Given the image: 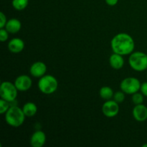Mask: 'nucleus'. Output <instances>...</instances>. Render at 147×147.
<instances>
[{
    "label": "nucleus",
    "mask_w": 147,
    "mask_h": 147,
    "mask_svg": "<svg viewBox=\"0 0 147 147\" xmlns=\"http://www.w3.org/2000/svg\"><path fill=\"white\" fill-rule=\"evenodd\" d=\"M111 47L114 53L121 55H131L134 50V40L126 33H119L112 38Z\"/></svg>",
    "instance_id": "obj_1"
},
{
    "label": "nucleus",
    "mask_w": 147,
    "mask_h": 147,
    "mask_svg": "<svg viewBox=\"0 0 147 147\" xmlns=\"http://www.w3.org/2000/svg\"><path fill=\"white\" fill-rule=\"evenodd\" d=\"M26 116L22 109L17 106H11L5 113V121L11 127H20L24 123Z\"/></svg>",
    "instance_id": "obj_2"
},
{
    "label": "nucleus",
    "mask_w": 147,
    "mask_h": 147,
    "mask_svg": "<svg viewBox=\"0 0 147 147\" xmlns=\"http://www.w3.org/2000/svg\"><path fill=\"white\" fill-rule=\"evenodd\" d=\"M38 88L42 93L50 95L55 93L58 88L57 80L51 75H45L38 81Z\"/></svg>",
    "instance_id": "obj_3"
},
{
    "label": "nucleus",
    "mask_w": 147,
    "mask_h": 147,
    "mask_svg": "<svg viewBox=\"0 0 147 147\" xmlns=\"http://www.w3.org/2000/svg\"><path fill=\"white\" fill-rule=\"evenodd\" d=\"M129 63L133 70L142 72L147 69V55L142 52H134L129 57Z\"/></svg>",
    "instance_id": "obj_4"
},
{
    "label": "nucleus",
    "mask_w": 147,
    "mask_h": 147,
    "mask_svg": "<svg viewBox=\"0 0 147 147\" xmlns=\"http://www.w3.org/2000/svg\"><path fill=\"white\" fill-rule=\"evenodd\" d=\"M17 88H16L14 83L9 81H4L1 83L0 86V96L1 98L11 103L14 101L18 94Z\"/></svg>",
    "instance_id": "obj_5"
},
{
    "label": "nucleus",
    "mask_w": 147,
    "mask_h": 147,
    "mask_svg": "<svg viewBox=\"0 0 147 147\" xmlns=\"http://www.w3.org/2000/svg\"><path fill=\"white\" fill-rule=\"evenodd\" d=\"M141 85L139 80L136 78L129 77L123 79L120 84L121 90L126 94L132 95L140 90Z\"/></svg>",
    "instance_id": "obj_6"
},
{
    "label": "nucleus",
    "mask_w": 147,
    "mask_h": 147,
    "mask_svg": "<svg viewBox=\"0 0 147 147\" xmlns=\"http://www.w3.org/2000/svg\"><path fill=\"white\" fill-rule=\"evenodd\" d=\"M119 104L114 100H108L102 106V113L108 118L115 117L119 112Z\"/></svg>",
    "instance_id": "obj_7"
},
{
    "label": "nucleus",
    "mask_w": 147,
    "mask_h": 147,
    "mask_svg": "<svg viewBox=\"0 0 147 147\" xmlns=\"http://www.w3.org/2000/svg\"><path fill=\"white\" fill-rule=\"evenodd\" d=\"M14 83L19 91L25 92L32 87V80L27 75H22L15 79Z\"/></svg>",
    "instance_id": "obj_8"
},
{
    "label": "nucleus",
    "mask_w": 147,
    "mask_h": 147,
    "mask_svg": "<svg viewBox=\"0 0 147 147\" xmlns=\"http://www.w3.org/2000/svg\"><path fill=\"white\" fill-rule=\"evenodd\" d=\"M47 71V65L41 61H37L33 63L30 68V74L34 78H41L45 76Z\"/></svg>",
    "instance_id": "obj_9"
},
{
    "label": "nucleus",
    "mask_w": 147,
    "mask_h": 147,
    "mask_svg": "<svg viewBox=\"0 0 147 147\" xmlns=\"http://www.w3.org/2000/svg\"><path fill=\"white\" fill-rule=\"evenodd\" d=\"M132 114L135 120L137 121H145L147 119V107L143 103L136 105L133 109Z\"/></svg>",
    "instance_id": "obj_10"
},
{
    "label": "nucleus",
    "mask_w": 147,
    "mask_h": 147,
    "mask_svg": "<svg viewBox=\"0 0 147 147\" xmlns=\"http://www.w3.org/2000/svg\"><path fill=\"white\" fill-rule=\"evenodd\" d=\"M46 142V135L42 131L34 132L30 139V144L32 147H42Z\"/></svg>",
    "instance_id": "obj_11"
},
{
    "label": "nucleus",
    "mask_w": 147,
    "mask_h": 147,
    "mask_svg": "<svg viewBox=\"0 0 147 147\" xmlns=\"http://www.w3.org/2000/svg\"><path fill=\"white\" fill-rule=\"evenodd\" d=\"M24 48V42L20 38H13L9 42L8 49L11 53H21Z\"/></svg>",
    "instance_id": "obj_12"
},
{
    "label": "nucleus",
    "mask_w": 147,
    "mask_h": 147,
    "mask_svg": "<svg viewBox=\"0 0 147 147\" xmlns=\"http://www.w3.org/2000/svg\"><path fill=\"white\" fill-rule=\"evenodd\" d=\"M109 63L112 68L115 69V70L121 69L124 65L123 55L113 53L109 57Z\"/></svg>",
    "instance_id": "obj_13"
},
{
    "label": "nucleus",
    "mask_w": 147,
    "mask_h": 147,
    "mask_svg": "<svg viewBox=\"0 0 147 147\" xmlns=\"http://www.w3.org/2000/svg\"><path fill=\"white\" fill-rule=\"evenodd\" d=\"M22 23L19 20L15 18L10 19L7 21L5 25V29L11 34H16L21 30Z\"/></svg>",
    "instance_id": "obj_14"
},
{
    "label": "nucleus",
    "mask_w": 147,
    "mask_h": 147,
    "mask_svg": "<svg viewBox=\"0 0 147 147\" xmlns=\"http://www.w3.org/2000/svg\"><path fill=\"white\" fill-rule=\"evenodd\" d=\"M23 112L27 117H32L37 112V107L35 103L32 102H27L22 108Z\"/></svg>",
    "instance_id": "obj_15"
},
{
    "label": "nucleus",
    "mask_w": 147,
    "mask_h": 147,
    "mask_svg": "<svg viewBox=\"0 0 147 147\" xmlns=\"http://www.w3.org/2000/svg\"><path fill=\"white\" fill-rule=\"evenodd\" d=\"M99 94H100L101 98L108 100L113 97L114 93H113V90L111 88L109 87V86H103L100 89Z\"/></svg>",
    "instance_id": "obj_16"
},
{
    "label": "nucleus",
    "mask_w": 147,
    "mask_h": 147,
    "mask_svg": "<svg viewBox=\"0 0 147 147\" xmlns=\"http://www.w3.org/2000/svg\"><path fill=\"white\" fill-rule=\"evenodd\" d=\"M29 0H12V7L17 11H22L28 6Z\"/></svg>",
    "instance_id": "obj_17"
},
{
    "label": "nucleus",
    "mask_w": 147,
    "mask_h": 147,
    "mask_svg": "<svg viewBox=\"0 0 147 147\" xmlns=\"http://www.w3.org/2000/svg\"><path fill=\"white\" fill-rule=\"evenodd\" d=\"M144 95L142 93H136L132 94V98L131 100L133 101V103L135 105H139V104H142L144 102Z\"/></svg>",
    "instance_id": "obj_18"
},
{
    "label": "nucleus",
    "mask_w": 147,
    "mask_h": 147,
    "mask_svg": "<svg viewBox=\"0 0 147 147\" xmlns=\"http://www.w3.org/2000/svg\"><path fill=\"white\" fill-rule=\"evenodd\" d=\"M9 102L1 98V100H0V113H1V114L6 113V112L9 110Z\"/></svg>",
    "instance_id": "obj_19"
},
{
    "label": "nucleus",
    "mask_w": 147,
    "mask_h": 147,
    "mask_svg": "<svg viewBox=\"0 0 147 147\" xmlns=\"http://www.w3.org/2000/svg\"><path fill=\"white\" fill-rule=\"evenodd\" d=\"M113 100L118 103H121L125 100V93L123 91H117L113 95Z\"/></svg>",
    "instance_id": "obj_20"
},
{
    "label": "nucleus",
    "mask_w": 147,
    "mask_h": 147,
    "mask_svg": "<svg viewBox=\"0 0 147 147\" xmlns=\"http://www.w3.org/2000/svg\"><path fill=\"white\" fill-rule=\"evenodd\" d=\"M9 37V32L6 29L1 28L0 29V40L1 42H5L8 40Z\"/></svg>",
    "instance_id": "obj_21"
},
{
    "label": "nucleus",
    "mask_w": 147,
    "mask_h": 147,
    "mask_svg": "<svg viewBox=\"0 0 147 147\" xmlns=\"http://www.w3.org/2000/svg\"><path fill=\"white\" fill-rule=\"evenodd\" d=\"M7 22V17L3 12L0 13V29L5 27L6 24Z\"/></svg>",
    "instance_id": "obj_22"
},
{
    "label": "nucleus",
    "mask_w": 147,
    "mask_h": 147,
    "mask_svg": "<svg viewBox=\"0 0 147 147\" xmlns=\"http://www.w3.org/2000/svg\"><path fill=\"white\" fill-rule=\"evenodd\" d=\"M140 90L141 93H142L144 96L147 97V82H144V83H142Z\"/></svg>",
    "instance_id": "obj_23"
},
{
    "label": "nucleus",
    "mask_w": 147,
    "mask_h": 147,
    "mask_svg": "<svg viewBox=\"0 0 147 147\" xmlns=\"http://www.w3.org/2000/svg\"><path fill=\"white\" fill-rule=\"evenodd\" d=\"M105 1H106V3L108 5L113 7V6H115L117 4L119 0H105Z\"/></svg>",
    "instance_id": "obj_24"
},
{
    "label": "nucleus",
    "mask_w": 147,
    "mask_h": 147,
    "mask_svg": "<svg viewBox=\"0 0 147 147\" xmlns=\"http://www.w3.org/2000/svg\"><path fill=\"white\" fill-rule=\"evenodd\" d=\"M142 147H147V144H145L142 145Z\"/></svg>",
    "instance_id": "obj_25"
},
{
    "label": "nucleus",
    "mask_w": 147,
    "mask_h": 147,
    "mask_svg": "<svg viewBox=\"0 0 147 147\" xmlns=\"http://www.w3.org/2000/svg\"></svg>",
    "instance_id": "obj_26"
}]
</instances>
